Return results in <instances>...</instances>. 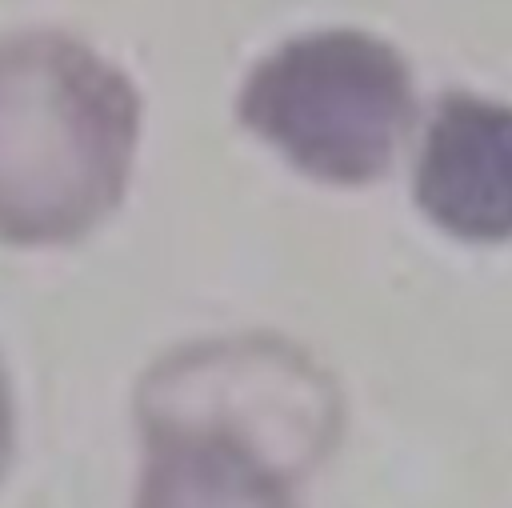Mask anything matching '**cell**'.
Here are the masks:
<instances>
[{"mask_svg": "<svg viewBox=\"0 0 512 508\" xmlns=\"http://www.w3.org/2000/svg\"><path fill=\"white\" fill-rule=\"evenodd\" d=\"M420 212L448 236H512V108L472 92L440 96L412 172Z\"/></svg>", "mask_w": 512, "mask_h": 508, "instance_id": "cell-4", "label": "cell"}, {"mask_svg": "<svg viewBox=\"0 0 512 508\" xmlns=\"http://www.w3.org/2000/svg\"><path fill=\"white\" fill-rule=\"evenodd\" d=\"M124 68L60 28L0 32V244L68 248L120 204L140 144Z\"/></svg>", "mask_w": 512, "mask_h": 508, "instance_id": "cell-2", "label": "cell"}, {"mask_svg": "<svg viewBox=\"0 0 512 508\" xmlns=\"http://www.w3.org/2000/svg\"><path fill=\"white\" fill-rule=\"evenodd\" d=\"M12 456H16V396H12L8 368L0 360V484L12 468Z\"/></svg>", "mask_w": 512, "mask_h": 508, "instance_id": "cell-5", "label": "cell"}, {"mask_svg": "<svg viewBox=\"0 0 512 508\" xmlns=\"http://www.w3.org/2000/svg\"><path fill=\"white\" fill-rule=\"evenodd\" d=\"M144 464L132 508H296L292 468L324 452V376L272 340L180 348L136 392Z\"/></svg>", "mask_w": 512, "mask_h": 508, "instance_id": "cell-1", "label": "cell"}, {"mask_svg": "<svg viewBox=\"0 0 512 508\" xmlns=\"http://www.w3.org/2000/svg\"><path fill=\"white\" fill-rule=\"evenodd\" d=\"M236 112L304 176L372 184L392 168L412 124V72L368 32H308L248 72Z\"/></svg>", "mask_w": 512, "mask_h": 508, "instance_id": "cell-3", "label": "cell"}]
</instances>
